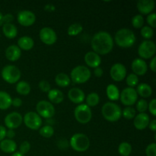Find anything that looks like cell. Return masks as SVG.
Instances as JSON below:
<instances>
[{"instance_id":"816d5d0a","label":"cell","mask_w":156,"mask_h":156,"mask_svg":"<svg viewBox=\"0 0 156 156\" xmlns=\"http://www.w3.org/2000/svg\"><path fill=\"white\" fill-rule=\"evenodd\" d=\"M6 137L9 140H13L15 137V129H8L6 131Z\"/></svg>"},{"instance_id":"b9f144b4","label":"cell","mask_w":156,"mask_h":156,"mask_svg":"<svg viewBox=\"0 0 156 156\" xmlns=\"http://www.w3.org/2000/svg\"><path fill=\"white\" fill-rule=\"evenodd\" d=\"M146 156H156V143H152L148 145L146 149Z\"/></svg>"},{"instance_id":"6da1fadb","label":"cell","mask_w":156,"mask_h":156,"mask_svg":"<svg viewBox=\"0 0 156 156\" xmlns=\"http://www.w3.org/2000/svg\"><path fill=\"white\" fill-rule=\"evenodd\" d=\"M91 46L93 51L99 56L107 55L111 53L114 48V39L111 34L101 30L92 37Z\"/></svg>"},{"instance_id":"7a4b0ae2","label":"cell","mask_w":156,"mask_h":156,"mask_svg":"<svg viewBox=\"0 0 156 156\" xmlns=\"http://www.w3.org/2000/svg\"><path fill=\"white\" fill-rule=\"evenodd\" d=\"M136 38L135 34L129 28H121L117 30L114 36V42L122 48H129L135 44Z\"/></svg>"},{"instance_id":"8d00e7d4","label":"cell","mask_w":156,"mask_h":156,"mask_svg":"<svg viewBox=\"0 0 156 156\" xmlns=\"http://www.w3.org/2000/svg\"><path fill=\"white\" fill-rule=\"evenodd\" d=\"M126 83L128 87L134 88V87L137 86L139 83V76H137L134 73L127 75L126 77Z\"/></svg>"},{"instance_id":"d6a6232c","label":"cell","mask_w":156,"mask_h":156,"mask_svg":"<svg viewBox=\"0 0 156 156\" xmlns=\"http://www.w3.org/2000/svg\"><path fill=\"white\" fill-rule=\"evenodd\" d=\"M83 30V26L79 23H74L72 24L67 30V34L69 36H77L79 34L82 33Z\"/></svg>"},{"instance_id":"ba28073f","label":"cell","mask_w":156,"mask_h":156,"mask_svg":"<svg viewBox=\"0 0 156 156\" xmlns=\"http://www.w3.org/2000/svg\"><path fill=\"white\" fill-rule=\"evenodd\" d=\"M156 53V45L151 40H145L140 44L138 48V54L140 59H149L155 56Z\"/></svg>"},{"instance_id":"44dd1931","label":"cell","mask_w":156,"mask_h":156,"mask_svg":"<svg viewBox=\"0 0 156 156\" xmlns=\"http://www.w3.org/2000/svg\"><path fill=\"white\" fill-rule=\"evenodd\" d=\"M5 54L8 60L11 62H15L21 57V50L17 45H10L6 48Z\"/></svg>"},{"instance_id":"11a10c76","label":"cell","mask_w":156,"mask_h":156,"mask_svg":"<svg viewBox=\"0 0 156 156\" xmlns=\"http://www.w3.org/2000/svg\"><path fill=\"white\" fill-rule=\"evenodd\" d=\"M46 121H47V125H49V126H53L52 125L54 124V120H53V118L47 119V120H46Z\"/></svg>"},{"instance_id":"bcb514c9","label":"cell","mask_w":156,"mask_h":156,"mask_svg":"<svg viewBox=\"0 0 156 156\" xmlns=\"http://www.w3.org/2000/svg\"><path fill=\"white\" fill-rule=\"evenodd\" d=\"M57 146L59 149H66L69 146V143L66 139H62L58 141Z\"/></svg>"},{"instance_id":"7c38bea8","label":"cell","mask_w":156,"mask_h":156,"mask_svg":"<svg viewBox=\"0 0 156 156\" xmlns=\"http://www.w3.org/2000/svg\"><path fill=\"white\" fill-rule=\"evenodd\" d=\"M39 37L42 43L48 46L53 45L57 41L56 31L49 27H44L41 29L39 32Z\"/></svg>"},{"instance_id":"ab89813d","label":"cell","mask_w":156,"mask_h":156,"mask_svg":"<svg viewBox=\"0 0 156 156\" xmlns=\"http://www.w3.org/2000/svg\"><path fill=\"white\" fill-rule=\"evenodd\" d=\"M30 150V143L27 141H24L21 143L19 147V152L25 155Z\"/></svg>"},{"instance_id":"7402d4cb","label":"cell","mask_w":156,"mask_h":156,"mask_svg":"<svg viewBox=\"0 0 156 156\" xmlns=\"http://www.w3.org/2000/svg\"><path fill=\"white\" fill-rule=\"evenodd\" d=\"M0 149L7 154H13L16 152L17 143L13 140L5 139L0 142Z\"/></svg>"},{"instance_id":"db71d44e","label":"cell","mask_w":156,"mask_h":156,"mask_svg":"<svg viewBox=\"0 0 156 156\" xmlns=\"http://www.w3.org/2000/svg\"><path fill=\"white\" fill-rule=\"evenodd\" d=\"M44 9H45L46 11H47V12H54L55 9H56V8H55L54 5L47 4V5H46L45 7H44Z\"/></svg>"},{"instance_id":"f6af8a7d","label":"cell","mask_w":156,"mask_h":156,"mask_svg":"<svg viewBox=\"0 0 156 156\" xmlns=\"http://www.w3.org/2000/svg\"><path fill=\"white\" fill-rule=\"evenodd\" d=\"M15 17L12 14H6L3 15V24H12Z\"/></svg>"},{"instance_id":"484cf974","label":"cell","mask_w":156,"mask_h":156,"mask_svg":"<svg viewBox=\"0 0 156 156\" xmlns=\"http://www.w3.org/2000/svg\"><path fill=\"white\" fill-rule=\"evenodd\" d=\"M2 33L8 39H14L18 35V29L14 24H3Z\"/></svg>"},{"instance_id":"836d02e7","label":"cell","mask_w":156,"mask_h":156,"mask_svg":"<svg viewBox=\"0 0 156 156\" xmlns=\"http://www.w3.org/2000/svg\"><path fill=\"white\" fill-rule=\"evenodd\" d=\"M39 133L41 136L44 137V138H50L54 135V129L53 128V126L45 125L40 128Z\"/></svg>"},{"instance_id":"6f0895ef","label":"cell","mask_w":156,"mask_h":156,"mask_svg":"<svg viewBox=\"0 0 156 156\" xmlns=\"http://www.w3.org/2000/svg\"><path fill=\"white\" fill-rule=\"evenodd\" d=\"M11 156H25V155H22V154L20 153L19 152H14V153L12 154Z\"/></svg>"},{"instance_id":"74e56055","label":"cell","mask_w":156,"mask_h":156,"mask_svg":"<svg viewBox=\"0 0 156 156\" xmlns=\"http://www.w3.org/2000/svg\"><path fill=\"white\" fill-rule=\"evenodd\" d=\"M142 37L146 40H151L154 36V30L149 26H143L140 30Z\"/></svg>"},{"instance_id":"1f68e13d","label":"cell","mask_w":156,"mask_h":156,"mask_svg":"<svg viewBox=\"0 0 156 156\" xmlns=\"http://www.w3.org/2000/svg\"><path fill=\"white\" fill-rule=\"evenodd\" d=\"M132 150V146L127 142H123L118 146V152L121 156H129Z\"/></svg>"},{"instance_id":"e575fe53","label":"cell","mask_w":156,"mask_h":156,"mask_svg":"<svg viewBox=\"0 0 156 156\" xmlns=\"http://www.w3.org/2000/svg\"><path fill=\"white\" fill-rule=\"evenodd\" d=\"M131 23H132V25L134 28H142L144 26V18L140 14L136 15L133 17Z\"/></svg>"},{"instance_id":"d4e9b609","label":"cell","mask_w":156,"mask_h":156,"mask_svg":"<svg viewBox=\"0 0 156 156\" xmlns=\"http://www.w3.org/2000/svg\"><path fill=\"white\" fill-rule=\"evenodd\" d=\"M136 91L137 94L143 98V99L149 98L152 94V87L147 83H140L137 85Z\"/></svg>"},{"instance_id":"4dcf8cb0","label":"cell","mask_w":156,"mask_h":156,"mask_svg":"<svg viewBox=\"0 0 156 156\" xmlns=\"http://www.w3.org/2000/svg\"><path fill=\"white\" fill-rule=\"evenodd\" d=\"M85 100H86V104L85 105H88L89 108L91 107H95L100 102V97H99L98 94L96 92H91L85 97Z\"/></svg>"},{"instance_id":"30bf717a","label":"cell","mask_w":156,"mask_h":156,"mask_svg":"<svg viewBox=\"0 0 156 156\" xmlns=\"http://www.w3.org/2000/svg\"><path fill=\"white\" fill-rule=\"evenodd\" d=\"M23 122L28 129L31 130H39L42 126V118L34 111L26 113L23 117Z\"/></svg>"},{"instance_id":"f1b7e54d","label":"cell","mask_w":156,"mask_h":156,"mask_svg":"<svg viewBox=\"0 0 156 156\" xmlns=\"http://www.w3.org/2000/svg\"><path fill=\"white\" fill-rule=\"evenodd\" d=\"M55 82L59 87L66 88L70 85L71 79L67 74L64 73H60L56 75V77H55Z\"/></svg>"},{"instance_id":"7dc6e473","label":"cell","mask_w":156,"mask_h":156,"mask_svg":"<svg viewBox=\"0 0 156 156\" xmlns=\"http://www.w3.org/2000/svg\"><path fill=\"white\" fill-rule=\"evenodd\" d=\"M12 105L15 108H19L22 105V100L19 98H15L12 99Z\"/></svg>"},{"instance_id":"3957f363","label":"cell","mask_w":156,"mask_h":156,"mask_svg":"<svg viewBox=\"0 0 156 156\" xmlns=\"http://www.w3.org/2000/svg\"><path fill=\"white\" fill-rule=\"evenodd\" d=\"M101 114L105 120L114 123L118 121L121 118L122 109L117 104L107 102L102 106Z\"/></svg>"},{"instance_id":"d6986e66","label":"cell","mask_w":156,"mask_h":156,"mask_svg":"<svg viewBox=\"0 0 156 156\" xmlns=\"http://www.w3.org/2000/svg\"><path fill=\"white\" fill-rule=\"evenodd\" d=\"M136 7L140 15H148L152 13L155 9V2L153 0H140L137 2Z\"/></svg>"},{"instance_id":"4fadbf2b","label":"cell","mask_w":156,"mask_h":156,"mask_svg":"<svg viewBox=\"0 0 156 156\" xmlns=\"http://www.w3.org/2000/svg\"><path fill=\"white\" fill-rule=\"evenodd\" d=\"M110 76L111 79L115 82H122L126 79L127 76V70L123 64L117 62L111 66L110 70Z\"/></svg>"},{"instance_id":"4316f807","label":"cell","mask_w":156,"mask_h":156,"mask_svg":"<svg viewBox=\"0 0 156 156\" xmlns=\"http://www.w3.org/2000/svg\"><path fill=\"white\" fill-rule=\"evenodd\" d=\"M120 90L114 84H109L107 86L106 94L109 100L112 101H118L120 98Z\"/></svg>"},{"instance_id":"cb8c5ba5","label":"cell","mask_w":156,"mask_h":156,"mask_svg":"<svg viewBox=\"0 0 156 156\" xmlns=\"http://www.w3.org/2000/svg\"><path fill=\"white\" fill-rule=\"evenodd\" d=\"M18 46L21 50L29 51L32 50L34 46V41L30 37L23 36L18 40Z\"/></svg>"},{"instance_id":"5bb4252c","label":"cell","mask_w":156,"mask_h":156,"mask_svg":"<svg viewBox=\"0 0 156 156\" xmlns=\"http://www.w3.org/2000/svg\"><path fill=\"white\" fill-rule=\"evenodd\" d=\"M17 21L23 27H30L36 21V15L29 10H22L17 15Z\"/></svg>"},{"instance_id":"60d3db41","label":"cell","mask_w":156,"mask_h":156,"mask_svg":"<svg viewBox=\"0 0 156 156\" xmlns=\"http://www.w3.org/2000/svg\"><path fill=\"white\" fill-rule=\"evenodd\" d=\"M38 87H39L41 91L45 93H48L50 91V90L51 89L50 84L49 83V82H47L46 80H41L39 82V84H38Z\"/></svg>"},{"instance_id":"681fc988","label":"cell","mask_w":156,"mask_h":156,"mask_svg":"<svg viewBox=\"0 0 156 156\" xmlns=\"http://www.w3.org/2000/svg\"><path fill=\"white\" fill-rule=\"evenodd\" d=\"M94 74L96 77H98V78L101 77V76H103V75H104L103 69L101 68L100 66L97 67V68H95L94 69Z\"/></svg>"},{"instance_id":"ac0fdd59","label":"cell","mask_w":156,"mask_h":156,"mask_svg":"<svg viewBox=\"0 0 156 156\" xmlns=\"http://www.w3.org/2000/svg\"><path fill=\"white\" fill-rule=\"evenodd\" d=\"M68 98L73 103L79 105L85 100V94L81 88H73L68 91Z\"/></svg>"},{"instance_id":"52a82bcc","label":"cell","mask_w":156,"mask_h":156,"mask_svg":"<svg viewBox=\"0 0 156 156\" xmlns=\"http://www.w3.org/2000/svg\"><path fill=\"white\" fill-rule=\"evenodd\" d=\"M74 117L77 122L81 124H87L92 118L91 108L85 104H81L76 106L74 111Z\"/></svg>"},{"instance_id":"9f6ffc18","label":"cell","mask_w":156,"mask_h":156,"mask_svg":"<svg viewBox=\"0 0 156 156\" xmlns=\"http://www.w3.org/2000/svg\"><path fill=\"white\" fill-rule=\"evenodd\" d=\"M3 24V15L2 14V12H0V27L2 26Z\"/></svg>"},{"instance_id":"d590c367","label":"cell","mask_w":156,"mask_h":156,"mask_svg":"<svg viewBox=\"0 0 156 156\" xmlns=\"http://www.w3.org/2000/svg\"><path fill=\"white\" fill-rule=\"evenodd\" d=\"M136 115V111L133 107H126L122 111V116L126 120H132Z\"/></svg>"},{"instance_id":"f907efd6","label":"cell","mask_w":156,"mask_h":156,"mask_svg":"<svg viewBox=\"0 0 156 156\" xmlns=\"http://www.w3.org/2000/svg\"><path fill=\"white\" fill-rule=\"evenodd\" d=\"M149 67H150V69L152 70L153 73L156 72V57L153 56V57L151 59L150 63H149Z\"/></svg>"},{"instance_id":"e0dca14e","label":"cell","mask_w":156,"mask_h":156,"mask_svg":"<svg viewBox=\"0 0 156 156\" xmlns=\"http://www.w3.org/2000/svg\"><path fill=\"white\" fill-rule=\"evenodd\" d=\"M150 117L146 113H139L133 119L134 127L138 130H144L149 126Z\"/></svg>"},{"instance_id":"7bdbcfd3","label":"cell","mask_w":156,"mask_h":156,"mask_svg":"<svg viewBox=\"0 0 156 156\" xmlns=\"http://www.w3.org/2000/svg\"><path fill=\"white\" fill-rule=\"evenodd\" d=\"M146 21L147 23L150 27H152V29L156 27V15L155 13H151L149 15H148L147 18H146Z\"/></svg>"},{"instance_id":"5b68a950","label":"cell","mask_w":156,"mask_h":156,"mask_svg":"<svg viewBox=\"0 0 156 156\" xmlns=\"http://www.w3.org/2000/svg\"><path fill=\"white\" fill-rule=\"evenodd\" d=\"M91 76V70L85 66L74 67L70 73V79L76 84H83L88 82Z\"/></svg>"},{"instance_id":"f546056e","label":"cell","mask_w":156,"mask_h":156,"mask_svg":"<svg viewBox=\"0 0 156 156\" xmlns=\"http://www.w3.org/2000/svg\"><path fill=\"white\" fill-rule=\"evenodd\" d=\"M17 93L20 95L26 96L27 94H30V91H31V88L28 82H25V81H19L17 82L16 87H15Z\"/></svg>"},{"instance_id":"603a6c76","label":"cell","mask_w":156,"mask_h":156,"mask_svg":"<svg viewBox=\"0 0 156 156\" xmlns=\"http://www.w3.org/2000/svg\"><path fill=\"white\" fill-rule=\"evenodd\" d=\"M47 97L50 103L56 104V105L62 103L64 100L63 93L57 88H53V89L51 88L50 91L47 93Z\"/></svg>"},{"instance_id":"8992f818","label":"cell","mask_w":156,"mask_h":156,"mask_svg":"<svg viewBox=\"0 0 156 156\" xmlns=\"http://www.w3.org/2000/svg\"><path fill=\"white\" fill-rule=\"evenodd\" d=\"M1 76L3 80L9 84H15L21 77V70L14 65H6L2 69Z\"/></svg>"},{"instance_id":"c3c4849f","label":"cell","mask_w":156,"mask_h":156,"mask_svg":"<svg viewBox=\"0 0 156 156\" xmlns=\"http://www.w3.org/2000/svg\"><path fill=\"white\" fill-rule=\"evenodd\" d=\"M6 128L5 126L0 125V142L2 141L3 140H5L6 137Z\"/></svg>"},{"instance_id":"9a60e30c","label":"cell","mask_w":156,"mask_h":156,"mask_svg":"<svg viewBox=\"0 0 156 156\" xmlns=\"http://www.w3.org/2000/svg\"><path fill=\"white\" fill-rule=\"evenodd\" d=\"M5 125L9 129H15L19 127L23 122V117L20 113L14 112L9 113L5 117Z\"/></svg>"},{"instance_id":"277c9868","label":"cell","mask_w":156,"mask_h":156,"mask_svg":"<svg viewBox=\"0 0 156 156\" xmlns=\"http://www.w3.org/2000/svg\"><path fill=\"white\" fill-rule=\"evenodd\" d=\"M69 146L74 151L78 152H84L90 147V140L85 134L82 133H75L70 139Z\"/></svg>"},{"instance_id":"ffe728a7","label":"cell","mask_w":156,"mask_h":156,"mask_svg":"<svg viewBox=\"0 0 156 156\" xmlns=\"http://www.w3.org/2000/svg\"><path fill=\"white\" fill-rule=\"evenodd\" d=\"M84 59H85L86 65L90 68L95 69L97 67L100 66V65L101 64V56L94 53V51H89L86 53V54L85 55V57H84Z\"/></svg>"},{"instance_id":"ee69618b","label":"cell","mask_w":156,"mask_h":156,"mask_svg":"<svg viewBox=\"0 0 156 156\" xmlns=\"http://www.w3.org/2000/svg\"><path fill=\"white\" fill-rule=\"evenodd\" d=\"M148 110L153 117H156V99L153 98L148 104Z\"/></svg>"},{"instance_id":"8fae6325","label":"cell","mask_w":156,"mask_h":156,"mask_svg":"<svg viewBox=\"0 0 156 156\" xmlns=\"http://www.w3.org/2000/svg\"><path fill=\"white\" fill-rule=\"evenodd\" d=\"M121 103L126 107H132L138 101V94L133 88H125L120 91V98Z\"/></svg>"},{"instance_id":"2e32d148","label":"cell","mask_w":156,"mask_h":156,"mask_svg":"<svg viewBox=\"0 0 156 156\" xmlns=\"http://www.w3.org/2000/svg\"><path fill=\"white\" fill-rule=\"evenodd\" d=\"M131 69L133 73L137 76H143L146 74L148 71V66L146 61L140 58H136L131 63Z\"/></svg>"},{"instance_id":"83f0119b","label":"cell","mask_w":156,"mask_h":156,"mask_svg":"<svg viewBox=\"0 0 156 156\" xmlns=\"http://www.w3.org/2000/svg\"><path fill=\"white\" fill-rule=\"evenodd\" d=\"M12 98L8 92L0 91V110H7L12 106Z\"/></svg>"},{"instance_id":"f35d334b","label":"cell","mask_w":156,"mask_h":156,"mask_svg":"<svg viewBox=\"0 0 156 156\" xmlns=\"http://www.w3.org/2000/svg\"><path fill=\"white\" fill-rule=\"evenodd\" d=\"M136 110L140 113H146L148 110V102L146 99L141 98L136 101Z\"/></svg>"},{"instance_id":"f5cc1de1","label":"cell","mask_w":156,"mask_h":156,"mask_svg":"<svg viewBox=\"0 0 156 156\" xmlns=\"http://www.w3.org/2000/svg\"><path fill=\"white\" fill-rule=\"evenodd\" d=\"M148 127L150 129V130H152V132L155 133L156 132V120L155 119H153V120H150L149 122V124Z\"/></svg>"},{"instance_id":"9c48e42d","label":"cell","mask_w":156,"mask_h":156,"mask_svg":"<svg viewBox=\"0 0 156 156\" xmlns=\"http://www.w3.org/2000/svg\"><path fill=\"white\" fill-rule=\"evenodd\" d=\"M37 114L44 119L53 118L55 115V108L53 104L48 101L42 100L37 102L36 105Z\"/></svg>"}]
</instances>
